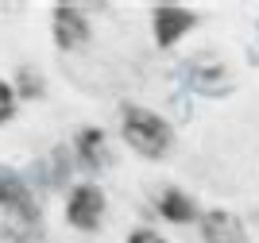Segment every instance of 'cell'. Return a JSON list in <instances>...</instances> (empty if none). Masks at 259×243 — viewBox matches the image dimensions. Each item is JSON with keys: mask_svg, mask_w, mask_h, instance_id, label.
Instances as JSON below:
<instances>
[{"mask_svg": "<svg viewBox=\"0 0 259 243\" xmlns=\"http://www.w3.org/2000/svg\"><path fill=\"white\" fill-rule=\"evenodd\" d=\"M194 20H197L194 12L178 8V4H162V8H155V42H159V46H174V42L194 27Z\"/></svg>", "mask_w": 259, "mask_h": 243, "instance_id": "3", "label": "cell"}, {"mask_svg": "<svg viewBox=\"0 0 259 243\" xmlns=\"http://www.w3.org/2000/svg\"><path fill=\"white\" fill-rule=\"evenodd\" d=\"M85 39H89L85 16L77 8H70V4H58V8H54V42H58L62 51H74V46H81Z\"/></svg>", "mask_w": 259, "mask_h": 243, "instance_id": "5", "label": "cell"}, {"mask_svg": "<svg viewBox=\"0 0 259 243\" xmlns=\"http://www.w3.org/2000/svg\"><path fill=\"white\" fill-rule=\"evenodd\" d=\"M128 243H166L159 232H151V228H140V232H132L128 235Z\"/></svg>", "mask_w": 259, "mask_h": 243, "instance_id": "10", "label": "cell"}, {"mask_svg": "<svg viewBox=\"0 0 259 243\" xmlns=\"http://www.w3.org/2000/svg\"><path fill=\"white\" fill-rule=\"evenodd\" d=\"M0 209H8V212H20L23 224L27 228H35V205L31 197H27V189H23L16 178H0Z\"/></svg>", "mask_w": 259, "mask_h": 243, "instance_id": "6", "label": "cell"}, {"mask_svg": "<svg viewBox=\"0 0 259 243\" xmlns=\"http://www.w3.org/2000/svg\"><path fill=\"white\" fill-rule=\"evenodd\" d=\"M12 108H16V93H12L8 81H0V124L12 116Z\"/></svg>", "mask_w": 259, "mask_h": 243, "instance_id": "9", "label": "cell"}, {"mask_svg": "<svg viewBox=\"0 0 259 243\" xmlns=\"http://www.w3.org/2000/svg\"><path fill=\"white\" fill-rule=\"evenodd\" d=\"M120 131L128 139L132 151H140L143 159H162L170 151V124L162 116H155L151 108H140V105H124L120 108Z\"/></svg>", "mask_w": 259, "mask_h": 243, "instance_id": "1", "label": "cell"}, {"mask_svg": "<svg viewBox=\"0 0 259 243\" xmlns=\"http://www.w3.org/2000/svg\"><path fill=\"white\" fill-rule=\"evenodd\" d=\"M201 239L205 243H248V232H244L236 212L213 209L201 216Z\"/></svg>", "mask_w": 259, "mask_h": 243, "instance_id": "4", "label": "cell"}, {"mask_svg": "<svg viewBox=\"0 0 259 243\" xmlns=\"http://www.w3.org/2000/svg\"><path fill=\"white\" fill-rule=\"evenodd\" d=\"M101 216H105V193L97 189V185H77L74 193H70V205H66V220L74 224V228H81V232H93L101 224Z\"/></svg>", "mask_w": 259, "mask_h": 243, "instance_id": "2", "label": "cell"}, {"mask_svg": "<svg viewBox=\"0 0 259 243\" xmlns=\"http://www.w3.org/2000/svg\"><path fill=\"white\" fill-rule=\"evenodd\" d=\"M159 212L166 216V220H174V224H186V220H194V201L186 197V193H178V189H162V197H159Z\"/></svg>", "mask_w": 259, "mask_h": 243, "instance_id": "7", "label": "cell"}, {"mask_svg": "<svg viewBox=\"0 0 259 243\" xmlns=\"http://www.w3.org/2000/svg\"><path fill=\"white\" fill-rule=\"evenodd\" d=\"M77 151H81V159H85L89 166H97V162L105 159V135H101L97 127H85V131L77 135Z\"/></svg>", "mask_w": 259, "mask_h": 243, "instance_id": "8", "label": "cell"}]
</instances>
